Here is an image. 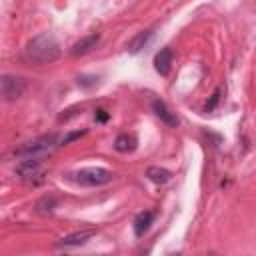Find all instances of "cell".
Returning a JSON list of instances; mask_svg holds the SVG:
<instances>
[{
  "instance_id": "9a60e30c",
  "label": "cell",
  "mask_w": 256,
  "mask_h": 256,
  "mask_svg": "<svg viewBox=\"0 0 256 256\" xmlns=\"http://www.w3.org/2000/svg\"><path fill=\"white\" fill-rule=\"evenodd\" d=\"M84 134H86V130H74V132H68V134L60 140V144H62V146H66V144H70L72 140H78V138H80V136H84Z\"/></svg>"
},
{
  "instance_id": "5b68a950",
  "label": "cell",
  "mask_w": 256,
  "mask_h": 256,
  "mask_svg": "<svg viewBox=\"0 0 256 256\" xmlns=\"http://www.w3.org/2000/svg\"><path fill=\"white\" fill-rule=\"evenodd\" d=\"M16 174L24 180V182H38L44 174V166L40 158H24L18 166H16Z\"/></svg>"
},
{
  "instance_id": "52a82bcc",
  "label": "cell",
  "mask_w": 256,
  "mask_h": 256,
  "mask_svg": "<svg viewBox=\"0 0 256 256\" xmlns=\"http://www.w3.org/2000/svg\"><path fill=\"white\" fill-rule=\"evenodd\" d=\"M152 108H154V114H156L166 126H170V128H176V126H178V118H176V114L170 112V108H168L162 100H154V102H152Z\"/></svg>"
},
{
  "instance_id": "6da1fadb",
  "label": "cell",
  "mask_w": 256,
  "mask_h": 256,
  "mask_svg": "<svg viewBox=\"0 0 256 256\" xmlns=\"http://www.w3.org/2000/svg\"><path fill=\"white\" fill-rule=\"evenodd\" d=\"M60 56V44L50 32L34 36L26 46V58L32 64H50Z\"/></svg>"
},
{
  "instance_id": "7a4b0ae2",
  "label": "cell",
  "mask_w": 256,
  "mask_h": 256,
  "mask_svg": "<svg viewBox=\"0 0 256 256\" xmlns=\"http://www.w3.org/2000/svg\"><path fill=\"white\" fill-rule=\"evenodd\" d=\"M58 146V136L56 134H44V136H38L26 144H22L14 154L18 158H42L44 154L52 152L54 148Z\"/></svg>"
},
{
  "instance_id": "30bf717a",
  "label": "cell",
  "mask_w": 256,
  "mask_h": 256,
  "mask_svg": "<svg viewBox=\"0 0 256 256\" xmlns=\"http://www.w3.org/2000/svg\"><path fill=\"white\" fill-rule=\"evenodd\" d=\"M152 222H154V212H150V210L140 212L136 216V220H134V234L136 236H144L148 232V228H150Z\"/></svg>"
},
{
  "instance_id": "7c38bea8",
  "label": "cell",
  "mask_w": 256,
  "mask_h": 256,
  "mask_svg": "<svg viewBox=\"0 0 256 256\" xmlns=\"http://www.w3.org/2000/svg\"><path fill=\"white\" fill-rule=\"evenodd\" d=\"M146 176H148V180L150 182H154V184H166L168 180H170V172L166 170V168H160V166H150L148 170H146Z\"/></svg>"
},
{
  "instance_id": "ba28073f",
  "label": "cell",
  "mask_w": 256,
  "mask_h": 256,
  "mask_svg": "<svg viewBox=\"0 0 256 256\" xmlns=\"http://www.w3.org/2000/svg\"><path fill=\"white\" fill-rule=\"evenodd\" d=\"M154 68L162 76H166L170 72V68H172V50L170 48H162L160 52H156V56H154Z\"/></svg>"
},
{
  "instance_id": "3957f363",
  "label": "cell",
  "mask_w": 256,
  "mask_h": 256,
  "mask_svg": "<svg viewBox=\"0 0 256 256\" xmlns=\"http://www.w3.org/2000/svg\"><path fill=\"white\" fill-rule=\"evenodd\" d=\"M26 92V80L22 76L14 74H2L0 76V100L2 102H16Z\"/></svg>"
},
{
  "instance_id": "9c48e42d",
  "label": "cell",
  "mask_w": 256,
  "mask_h": 256,
  "mask_svg": "<svg viewBox=\"0 0 256 256\" xmlns=\"http://www.w3.org/2000/svg\"><path fill=\"white\" fill-rule=\"evenodd\" d=\"M98 42H100V36H98V34H90V36H86V38L78 40V42L72 46L70 54H72V56H82V54L90 52L92 48H96V44H98Z\"/></svg>"
},
{
  "instance_id": "4fadbf2b",
  "label": "cell",
  "mask_w": 256,
  "mask_h": 256,
  "mask_svg": "<svg viewBox=\"0 0 256 256\" xmlns=\"http://www.w3.org/2000/svg\"><path fill=\"white\" fill-rule=\"evenodd\" d=\"M114 148L118 152H132L136 148V138L132 134H120L116 140H114Z\"/></svg>"
},
{
  "instance_id": "8992f818",
  "label": "cell",
  "mask_w": 256,
  "mask_h": 256,
  "mask_svg": "<svg viewBox=\"0 0 256 256\" xmlns=\"http://www.w3.org/2000/svg\"><path fill=\"white\" fill-rule=\"evenodd\" d=\"M96 234V230L94 228H86V230H78V232H72V234H68V236H64L62 240H60V246L62 248H74V246H82V244H86L92 236Z\"/></svg>"
},
{
  "instance_id": "5bb4252c",
  "label": "cell",
  "mask_w": 256,
  "mask_h": 256,
  "mask_svg": "<svg viewBox=\"0 0 256 256\" xmlns=\"http://www.w3.org/2000/svg\"><path fill=\"white\" fill-rule=\"evenodd\" d=\"M220 96H222V88H216L214 92H212V96H210V100L206 102V106H204V110L206 112H212L216 106H218V102H220Z\"/></svg>"
},
{
  "instance_id": "277c9868",
  "label": "cell",
  "mask_w": 256,
  "mask_h": 256,
  "mask_svg": "<svg viewBox=\"0 0 256 256\" xmlns=\"http://www.w3.org/2000/svg\"><path fill=\"white\" fill-rule=\"evenodd\" d=\"M112 178H114V174L106 168H100V166L82 168V170H76L72 174V180L82 184V186H102V184H108Z\"/></svg>"
},
{
  "instance_id": "8fae6325",
  "label": "cell",
  "mask_w": 256,
  "mask_h": 256,
  "mask_svg": "<svg viewBox=\"0 0 256 256\" xmlns=\"http://www.w3.org/2000/svg\"><path fill=\"white\" fill-rule=\"evenodd\" d=\"M150 38H152V30H144V32H138L130 42H128V52H132V54H136V52H140L148 42H150Z\"/></svg>"
},
{
  "instance_id": "2e32d148",
  "label": "cell",
  "mask_w": 256,
  "mask_h": 256,
  "mask_svg": "<svg viewBox=\"0 0 256 256\" xmlns=\"http://www.w3.org/2000/svg\"><path fill=\"white\" fill-rule=\"evenodd\" d=\"M108 118H110V114H108L106 110H102V108H98V110L94 112V120H96V122H108Z\"/></svg>"
}]
</instances>
